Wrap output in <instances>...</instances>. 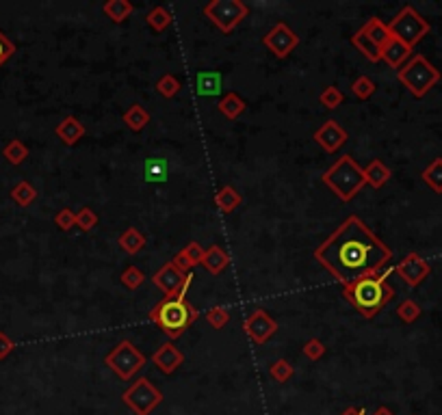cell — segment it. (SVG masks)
<instances>
[{"mask_svg": "<svg viewBox=\"0 0 442 415\" xmlns=\"http://www.w3.org/2000/svg\"><path fill=\"white\" fill-rule=\"evenodd\" d=\"M341 415H366V413H364L362 407H349V409H345Z\"/></svg>", "mask_w": 442, "mask_h": 415, "instance_id": "cell-46", "label": "cell"}, {"mask_svg": "<svg viewBox=\"0 0 442 415\" xmlns=\"http://www.w3.org/2000/svg\"><path fill=\"white\" fill-rule=\"evenodd\" d=\"M249 13V7L241 0H211L204 7V16L209 18L221 33H232Z\"/></svg>", "mask_w": 442, "mask_h": 415, "instance_id": "cell-9", "label": "cell"}, {"mask_svg": "<svg viewBox=\"0 0 442 415\" xmlns=\"http://www.w3.org/2000/svg\"><path fill=\"white\" fill-rule=\"evenodd\" d=\"M85 132L87 130H85L83 122L78 120V117H74V115L63 117V120L59 122L56 128H54V135L59 137V141H61L63 145H67V147L76 145L85 137Z\"/></svg>", "mask_w": 442, "mask_h": 415, "instance_id": "cell-17", "label": "cell"}, {"mask_svg": "<svg viewBox=\"0 0 442 415\" xmlns=\"http://www.w3.org/2000/svg\"><path fill=\"white\" fill-rule=\"evenodd\" d=\"M122 281V286L128 288V290H137L145 284V273L141 269H137V266H128V269L122 273L120 277Z\"/></svg>", "mask_w": 442, "mask_h": 415, "instance_id": "cell-35", "label": "cell"}, {"mask_svg": "<svg viewBox=\"0 0 442 415\" xmlns=\"http://www.w3.org/2000/svg\"><path fill=\"white\" fill-rule=\"evenodd\" d=\"M206 322H209L213 329L221 331L230 322V311L226 307H213L206 311Z\"/></svg>", "mask_w": 442, "mask_h": 415, "instance_id": "cell-38", "label": "cell"}, {"mask_svg": "<svg viewBox=\"0 0 442 415\" xmlns=\"http://www.w3.org/2000/svg\"><path fill=\"white\" fill-rule=\"evenodd\" d=\"M410 58H412V48L408 46V43H403L401 39L390 37L384 46H381V61L397 71H399Z\"/></svg>", "mask_w": 442, "mask_h": 415, "instance_id": "cell-16", "label": "cell"}, {"mask_svg": "<svg viewBox=\"0 0 442 415\" xmlns=\"http://www.w3.org/2000/svg\"><path fill=\"white\" fill-rule=\"evenodd\" d=\"M54 225L61 232H70L72 227H76V212H72L70 208H61L54 214Z\"/></svg>", "mask_w": 442, "mask_h": 415, "instance_id": "cell-43", "label": "cell"}, {"mask_svg": "<svg viewBox=\"0 0 442 415\" xmlns=\"http://www.w3.org/2000/svg\"><path fill=\"white\" fill-rule=\"evenodd\" d=\"M362 169H364V180H366V184L373 186V188H381V186H384V184L390 180V175H392V171H390L379 158L371 160V162H368V165L362 167Z\"/></svg>", "mask_w": 442, "mask_h": 415, "instance_id": "cell-21", "label": "cell"}, {"mask_svg": "<svg viewBox=\"0 0 442 415\" xmlns=\"http://www.w3.org/2000/svg\"><path fill=\"white\" fill-rule=\"evenodd\" d=\"M13 52H16V46H13V41L0 31V67H3L9 58L13 56Z\"/></svg>", "mask_w": 442, "mask_h": 415, "instance_id": "cell-44", "label": "cell"}, {"mask_svg": "<svg viewBox=\"0 0 442 415\" xmlns=\"http://www.w3.org/2000/svg\"><path fill=\"white\" fill-rule=\"evenodd\" d=\"M145 180L147 182H163L167 180V169L160 160H147V169H145Z\"/></svg>", "mask_w": 442, "mask_h": 415, "instance_id": "cell-42", "label": "cell"}, {"mask_svg": "<svg viewBox=\"0 0 442 415\" xmlns=\"http://www.w3.org/2000/svg\"><path fill=\"white\" fill-rule=\"evenodd\" d=\"M243 329L256 346H262L264 342H269V339L275 335L277 322L269 316L267 309H254L252 314L245 318Z\"/></svg>", "mask_w": 442, "mask_h": 415, "instance_id": "cell-11", "label": "cell"}, {"mask_svg": "<svg viewBox=\"0 0 442 415\" xmlns=\"http://www.w3.org/2000/svg\"><path fill=\"white\" fill-rule=\"evenodd\" d=\"M351 46L356 48L360 54H364L371 63L381 61V48H377L375 43L362 33V28H360L358 33H353V35H351Z\"/></svg>", "mask_w": 442, "mask_h": 415, "instance_id": "cell-26", "label": "cell"}, {"mask_svg": "<svg viewBox=\"0 0 442 415\" xmlns=\"http://www.w3.org/2000/svg\"><path fill=\"white\" fill-rule=\"evenodd\" d=\"M224 76L219 71H200L198 74V93L200 96H217L221 91Z\"/></svg>", "mask_w": 442, "mask_h": 415, "instance_id": "cell-27", "label": "cell"}, {"mask_svg": "<svg viewBox=\"0 0 442 415\" xmlns=\"http://www.w3.org/2000/svg\"><path fill=\"white\" fill-rule=\"evenodd\" d=\"M145 363H147L145 355L130 339L117 342V346H113L105 357V366L122 381H132L135 374L145 368Z\"/></svg>", "mask_w": 442, "mask_h": 415, "instance_id": "cell-6", "label": "cell"}, {"mask_svg": "<svg viewBox=\"0 0 442 415\" xmlns=\"http://www.w3.org/2000/svg\"><path fill=\"white\" fill-rule=\"evenodd\" d=\"M388 28H390L392 37L401 39L403 43H408L410 48H414L417 43L421 39H425L432 31L430 22H427L412 5H406L399 13H397V16L390 20Z\"/></svg>", "mask_w": 442, "mask_h": 415, "instance_id": "cell-7", "label": "cell"}, {"mask_svg": "<svg viewBox=\"0 0 442 415\" xmlns=\"http://www.w3.org/2000/svg\"><path fill=\"white\" fill-rule=\"evenodd\" d=\"M375 82L368 78V76H360V78H356L351 82V93L356 96L358 100H368L373 93H375Z\"/></svg>", "mask_w": 442, "mask_h": 415, "instance_id": "cell-36", "label": "cell"}, {"mask_svg": "<svg viewBox=\"0 0 442 415\" xmlns=\"http://www.w3.org/2000/svg\"><path fill=\"white\" fill-rule=\"evenodd\" d=\"M152 363L160 370V372L169 377L185 363V355L178 346H173L171 342H165L152 355Z\"/></svg>", "mask_w": 442, "mask_h": 415, "instance_id": "cell-14", "label": "cell"}, {"mask_svg": "<svg viewBox=\"0 0 442 415\" xmlns=\"http://www.w3.org/2000/svg\"><path fill=\"white\" fill-rule=\"evenodd\" d=\"M373 415H394V411H390L388 407H377V409L373 411Z\"/></svg>", "mask_w": 442, "mask_h": 415, "instance_id": "cell-47", "label": "cell"}, {"mask_svg": "<svg viewBox=\"0 0 442 415\" xmlns=\"http://www.w3.org/2000/svg\"><path fill=\"white\" fill-rule=\"evenodd\" d=\"M245 109H247L245 100L239 93H234V91H228L224 98H221V102L217 104V111L224 115L226 120H230V122L239 120V115H243Z\"/></svg>", "mask_w": 442, "mask_h": 415, "instance_id": "cell-20", "label": "cell"}, {"mask_svg": "<svg viewBox=\"0 0 442 415\" xmlns=\"http://www.w3.org/2000/svg\"><path fill=\"white\" fill-rule=\"evenodd\" d=\"M397 78L414 98H425L440 82V69L432 65L423 54H414L397 71Z\"/></svg>", "mask_w": 442, "mask_h": 415, "instance_id": "cell-5", "label": "cell"}, {"mask_svg": "<svg viewBox=\"0 0 442 415\" xmlns=\"http://www.w3.org/2000/svg\"><path fill=\"white\" fill-rule=\"evenodd\" d=\"M392 271L399 275L410 288H417V286L423 284L427 277H430L432 266H430V262H427L425 258H421L419 254H408L399 264L394 266Z\"/></svg>", "mask_w": 442, "mask_h": 415, "instance_id": "cell-12", "label": "cell"}, {"mask_svg": "<svg viewBox=\"0 0 442 415\" xmlns=\"http://www.w3.org/2000/svg\"><path fill=\"white\" fill-rule=\"evenodd\" d=\"M315 260L345 286L384 271L392 260V249L360 216L349 214L315 249Z\"/></svg>", "mask_w": 442, "mask_h": 415, "instance_id": "cell-1", "label": "cell"}, {"mask_svg": "<svg viewBox=\"0 0 442 415\" xmlns=\"http://www.w3.org/2000/svg\"><path fill=\"white\" fill-rule=\"evenodd\" d=\"M321 182L343 201H351L366 186L364 169L349 154L338 158L334 165L321 175Z\"/></svg>", "mask_w": 442, "mask_h": 415, "instance_id": "cell-4", "label": "cell"}, {"mask_svg": "<svg viewBox=\"0 0 442 415\" xmlns=\"http://www.w3.org/2000/svg\"><path fill=\"white\" fill-rule=\"evenodd\" d=\"M178 254L189 262V266L193 269V266H200L202 262H204V249H202V245L200 243H189L182 251H178Z\"/></svg>", "mask_w": 442, "mask_h": 415, "instance_id": "cell-40", "label": "cell"}, {"mask_svg": "<svg viewBox=\"0 0 442 415\" xmlns=\"http://www.w3.org/2000/svg\"><path fill=\"white\" fill-rule=\"evenodd\" d=\"M102 11H105V16L113 22H126L130 16H132V11H135V7H132V3H128V0H107L105 5H102Z\"/></svg>", "mask_w": 442, "mask_h": 415, "instance_id": "cell-25", "label": "cell"}, {"mask_svg": "<svg viewBox=\"0 0 442 415\" xmlns=\"http://www.w3.org/2000/svg\"><path fill=\"white\" fill-rule=\"evenodd\" d=\"M388 275L390 271L368 275L356 281H349V284L343 286V296L356 307V311L362 318L366 320L375 318L379 311L392 301L394 288L388 284Z\"/></svg>", "mask_w": 442, "mask_h": 415, "instance_id": "cell-2", "label": "cell"}, {"mask_svg": "<svg viewBox=\"0 0 442 415\" xmlns=\"http://www.w3.org/2000/svg\"><path fill=\"white\" fill-rule=\"evenodd\" d=\"M120 247H122V251H126V254H130V256H137L139 251H143V247H145V236L137 229V227H126L122 234H120Z\"/></svg>", "mask_w": 442, "mask_h": 415, "instance_id": "cell-24", "label": "cell"}, {"mask_svg": "<svg viewBox=\"0 0 442 415\" xmlns=\"http://www.w3.org/2000/svg\"><path fill=\"white\" fill-rule=\"evenodd\" d=\"M145 22H147V26L152 28V31L163 33L165 28H169V24H171V13L165 7H154V9L147 11Z\"/></svg>", "mask_w": 442, "mask_h": 415, "instance_id": "cell-31", "label": "cell"}, {"mask_svg": "<svg viewBox=\"0 0 442 415\" xmlns=\"http://www.w3.org/2000/svg\"><path fill=\"white\" fill-rule=\"evenodd\" d=\"M319 102H321L328 111H334V109H338V106H341V104L345 102V96H343V91H341L338 87L330 85V87H326V89L321 91Z\"/></svg>", "mask_w": 442, "mask_h": 415, "instance_id": "cell-34", "label": "cell"}, {"mask_svg": "<svg viewBox=\"0 0 442 415\" xmlns=\"http://www.w3.org/2000/svg\"><path fill=\"white\" fill-rule=\"evenodd\" d=\"M156 91H158V96H163L165 100H171V98H176L182 91V82H180L178 76H173V74H165V76H160L156 80Z\"/></svg>", "mask_w": 442, "mask_h": 415, "instance_id": "cell-32", "label": "cell"}, {"mask_svg": "<svg viewBox=\"0 0 442 415\" xmlns=\"http://www.w3.org/2000/svg\"><path fill=\"white\" fill-rule=\"evenodd\" d=\"M423 314V309L417 301H412V299H406L401 301L399 305H397V316H399V320H403L406 324H412V322H417Z\"/></svg>", "mask_w": 442, "mask_h": 415, "instance_id": "cell-33", "label": "cell"}, {"mask_svg": "<svg viewBox=\"0 0 442 415\" xmlns=\"http://www.w3.org/2000/svg\"><path fill=\"white\" fill-rule=\"evenodd\" d=\"M122 122L126 124L128 130L141 132L147 124H150V113H147L141 104H132V106L126 109V113L122 115Z\"/></svg>", "mask_w": 442, "mask_h": 415, "instance_id": "cell-23", "label": "cell"}, {"mask_svg": "<svg viewBox=\"0 0 442 415\" xmlns=\"http://www.w3.org/2000/svg\"><path fill=\"white\" fill-rule=\"evenodd\" d=\"M315 143L321 147L326 154H334L338 152L341 147L347 143L349 135H347V130L338 124L336 120H328L326 124H323L317 132H315Z\"/></svg>", "mask_w": 442, "mask_h": 415, "instance_id": "cell-13", "label": "cell"}, {"mask_svg": "<svg viewBox=\"0 0 442 415\" xmlns=\"http://www.w3.org/2000/svg\"><path fill=\"white\" fill-rule=\"evenodd\" d=\"M202 266L211 275H221L230 266V256L226 249H221L219 245H211L204 251V262Z\"/></svg>", "mask_w": 442, "mask_h": 415, "instance_id": "cell-18", "label": "cell"}, {"mask_svg": "<svg viewBox=\"0 0 442 415\" xmlns=\"http://www.w3.org/2000/svg\"><path fill=\"white\" fill-rule=\"evenodd\" d=\"M98 225V214L94 208H81L76 212V227L81 232H92Z\"/></svg>", "mask_w": 442, "mask_h": 415, "instance_id": "cell-39", "label": "cell"}, {"mask_svg": "<svg viewBox=\"0 0 442 415\" xmlns=\"http://www.w3.org/2000/svg\"><path fill=\"white\" fill-rule=\"evenodd\" d=\"M362 33H364L368 39H371L377 48H381V46H384V43L392 37V35H390L388 24H386V22H381L379 18H371V20H368V22L362 26Z\"/></svg>", "mask_w": 442, "mask_h": 415, "instance_id": "cell-22", "label": "cell"}, {"mask_svg": "<svg viewBox=\"0 0 442 415\" xmlns=\"http://www.w3.org/2000/svg\"><path fill=\"white\" fill-rule=\"evenodd\" d=\"M326 350H328L326 344H323L319 337H311V339H308V342L304 344V348H302V352H304L311 361H319V359L323 357V355H326Z\"/></svg>", "mask_w": 442, "mask_h": 415, "instance_id": "cell-41", "label": "cell"}, {"mask_svg": "<svg viewBox=\"0 0 442 415\" xmlns=\"http://www.w3.org/2000/svg\"><path fill=\"white\" fill-rule=\"evenodd\" d=\"M122 403L135 415H150L156 407H160V403H163V392H160L147 377H139L122 394Z\"/></svg>", "mask_w": 442, "mask_h": 415, "instance_id": "cell-8", "label": "cell"}, {"mask_svg": "<svg viewBox=\"0 0 442 415\" xmlns=\"http://www.w3.org/2000/svg\"><path fill=\"white\" fill-rule=\"evenodd\" d=\"M3 156H5L7 162H11L13 167H18V165H22V162L28 158V147L20 139H11L3 147Z\"/></svg>", "mask_w": 442, "mask_h": 415, "instance_id": "cell-30", "label": "cell"}, {"mask_svg": "<svg viewBox=\"0 0 442 415\" xmlns=\"http://www.w3.org/2000/svg\"><path fill=\"white\" fill-rule=\"evenodd\" d=\"M152 281H154V286H156L160 292H163L165 296H173L176 292H178V288L182 286L185 273L176 269L173 262L169 260L167 264H163V266H160V269L154 273Z\"/></svg>", "mask_w": 442, "mask_h": 415, "instance_id": "cell-15", "label": "cell"}, {"mask_svg": "<svg viewBox=\"0 0 442 415\" xmlns=\"http://www.w3.org/2000/svg\"><path fill=\"white\" fill-rule=\"evenodd\" d=\"M200 311L191 305L187 299H176V296H163L150 311V320L163 331L169 339L180 337L191 324L196 322Z\"/></svg>", "mask_w": 442, "mask_h": 415, "instance_id": "cell-3", "label": "cell"}, {"mask_svg": "<svg viewBox=\"0 0 442 415\" xmlns=\"http://www.w3.org/2000/svg\"><path fill=\"white\" fill-rule=\"evenodd\" d=\"M13 348H16V344H13V339H11L7 333L0 331V361L7 359L9 355L13 352Z\"/></svg>", "mask_w": 442, "mask_h": 415, "instance_id": "cell-45", "label": "cell"}, {"mask_svg": "<svg viewBox=\"0 0 442 415\" xmlns=\"http://www.w3.org/2000/svg\"><path fill=\"white\" fill-rule=\"evenodd\" d=\"M421 177H423V182L430 186L434 192H442V158L438 156V158H434L430 165L425 167V171L421 173Z\"/></svg>", "mask_w": 442, "mask_h": 415, "instance_id": "cell-28", "label": "cell"}, {"mask_svg": "<svg viewBox=\"0 0 442 415\" xmlns=\"http://www.w3.org/2000/svg\"><path fill=\"white\" fill-rule=\"evenodd\" d=\"M243 197H241V192L234 188L232 184H226V186H221L217 192H215V205H217V210L219 212H224V214H230L234 212L237 208L241 205Z\"/></svg>", "mask_w": 442, "mask_h": 415, "instance_id": "cell-19", "label": "cell"}, {"mask_svg": "<svg viewBox=\"0 0 442 415\" xmlns=\"http://www.w3.org/2000/svg\"><path fill=\"white\" fill-rule=\"evenodd\" d=\"M269 374H271V379H273V381H277V383H286V381H291V379H293L295 370H293L291 361H286V359H277V361H273V366L269 368Z\"/></svg>", "mask_w": 442, "mask_h": 415, "instance_id": "cell-37", "label": "cell"}, {"mask_svg": "<svg viewBox=\"0 0 442 415\" xmlns=\"http://www.w3.org/2000/svg\"><path fill=\"white\" fill-rule=\"evenodd\" d=\"M11 199L16 201L20 208H28L37 199V188L31 182L22 180V182H18L16 186L11 188Z\"/></svg>", "mask_w": 442, "mask_h": 415, "instance_id": "cell-29", "label": "cell"}, {"mask_svg": "<svg viewBox=\"0 0 442 415\" xmlns=\"http://www.w3.org/2000/svg\"><path fill=\"white\" fill-rule=\"evenodd\" d=\"M262 43L275 58H286L299 46V35L295 33L286 22H277L273 28H269L267 35L262 37Z\"/></svg>", "mask_w": 442, "mask_h": 415, "instance_id": "cell-10", "label": "cell"}]
</instances>
